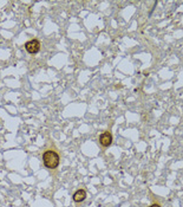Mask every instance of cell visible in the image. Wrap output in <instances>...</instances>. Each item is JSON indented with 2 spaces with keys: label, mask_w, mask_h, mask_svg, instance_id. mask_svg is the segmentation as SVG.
I'll return each mask as SVG.
<instances>
[{
  "label": "cell",
  "mask_w": 183,
  "mask_h": 207,
  "mask_svg": "<svg viewBox=\"0 0 183 207\" xmlns=\"http://www.w3.org/2000/svg\"><path fill=\"white\" fill-rule=\"evenodd\" d=\"M60 157L55 150H46L43 153V163L47 169H56L59 166Z\"/></svg>",
  "instance_id": "6da1fadb"
},
{
  "label": "cell",
  "mask_w": 183,
  "mask_h": 207,
  "mask_svg": "<svg viewBox=\"0 0 183 207\" xmlns=\"http://www.w3.org/2000/svg\"><path fill=\"white\" fill-rule=\"evenodd\" d=\"M24 46H25V50L30 55H36L40 50V41L38 39H32V40H29L27 43H25Z\"/></svg>",
  "instance_id": "7a4b0ae2"
},
{
  "label": "cell",
  "mask_w": 183,
  "mask_h": 207,
  "mask_svg": "<svg viewBox=\"0 0 183 207\" xmlns=\"http://www.w3.org/2000/svg\"><path fill=\"white\" fill-rule=\"evenodd\" d=\"M112 143V134L110 131H104L103 134L99 135V145L104 147V148H107L110 147Z\"/></svg>",
  "instance_id": "3957f363"
},
{
  "label": "cell",
  "mask_w": 183,
  "mask_h": 207,
  "mask_svg": "<svg viewBox=\"0 0 183 207\" xmlns=\"http://www.w3.org/2000/svg\"><path fill=\"white\" fill-rule=\"evenodd\" d=\"M149 207H161V205L159 204H151Z\"/></svg>",
  "instance_id": "5b68a950"
},
{
  "label": "cell",
  "mask_w": 183,
  "mask_h": 207,
  "mask_svg": "<svg viewBox=\"0 0 183 207\" xmlns=\"http://www.w3.org/2000/svg\"><path fill=\"white\" fill-rule=\"evenodd\" d=\"M85 198H86V192L84 191V189H78V191L72 195V199H73V201L75 202L84 201Z\"/></svg>",
  "instance_id": "277c9868"
}]
</instances>
